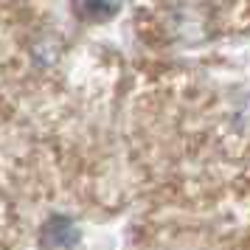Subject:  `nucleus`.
Segmentation results:
<instances>
[]
</instances>
